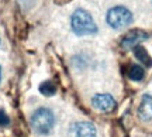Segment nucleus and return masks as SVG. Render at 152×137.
<instances>
[{"label": "nucleus", "mask_w": 152, "mask_h": 137, "mask_svg": "<svg viewBox=\"0 0 152 137\" xmlns=\"http://www.w3.org/2000/svg\"><path fill=\"white\" fill-rule=\"evenodd\" d=\"M72 31L76 35H92L97 33V26L93 17L83 9H77L71 17Z\"/></svg>", "instance_id": "f257e3e1"}, {"label": "nucleus", "mask_w": 152, "mask_h": 137, "mask_svg": "<svg viewBox=\"0 0 152 137\" xmlns=\"http://www.w3.org/2000/svg\"><path fill=\"white\" fill-rule=\"evenodd\" d=\"M55 124V116L48 108H38L31 116V127L38 134H48Z\"/></svg>", "instance_id": "f03ea898"}, {"label": "nucleus", "mask_w": 152, "mask_h": 137, "mask_svg": "<svg viewBox=\"0 0 152 137\" xmlns=\"http://www.w3.org/2000/svg\"><path fill=\"white\" fill-rule=\"evenodd\" d=\"M106 21L111 28L120 30V28H124L132 23V13L124 6H115L107 11Z\"/></svg>", "instance_id": "7ed1b4c3"}, {"label": "nucleus", "mask_w": 152, "mask_h": 137, "mask_svg": "<svg viewBox=\"0 0 152 137\" xmlns=\"http://www.w3.org/2000/svg\"><path fill=\"white\" fill-rule=\"evenodd\" d=\"M147 38H148V33L137 28V30H131L130 33L125 34L120 44L124 49H130L137 47V45H141L142 41H145Z\"/></svg>", "instance_id": "20e7f679"}, {"label": "nucleus", "mask_w": 152, "mask_h": 137, "mask_svg": "<svg viewBox=\"0 0 152 137\" xmlns=\"http://www.w3.org/2000/svg\"><path fill=\"white\" fill-rule=\"evenodd\" d=\"M93 108L102 110V112H111L115 109V99L109 93H96L92 98Z\"/></svg>", "instance_id": "39448f33"}, {"label": "nucleus", "mask_w": 152, "mask_h": 137, "mask_svg": "<svg viewBox=\"0 0 152 137\" xmlns=\"http://www.w3.org/2000/svg\"><path fill=\"white\" fill-rule=\"evenodd\" d=\"M96 127L89 122H76L71 127V137H96Z\"/></svg>", "instance_id": "423d86ee"}, {"label": "nucleus", "mask_w": 152, "mask_h": 137, "mask_svg": "<svg viewBox=\"0 0 152 137\" xmlns=\"http://www.w3.org/2000/svg\"><path fill=\"white\" fill-rule=\"evenodd\" d=\"M138 116L144 122L152 120V95H144L138 108Z\"/></svg>", "instance_id": "0eeeda50"}, {"label": "nucleus", "mask_w": 152, "mask_h": 137, "mask_svg": "<svg viewBox=\"0 0 152 137\" xmlns=\"http://www.w3.org/2000/svg\"><path fill=\"white\" fill-rule=\"evenodd\" d=\"M134 55H135V58L140 62H142L145 66H152V58H151V55L148 54V51L142 45H137V47H134Z\"/></svg>", "instance_id": "6e6552de"}, {"label": "nucleus", "mask_w": 152, "mask_h": 137, "mask_svg": "<svg viewBox=\"0 0 152 137\" xmlns=\"http://www.w3.org/2000/svg\"><path fill=\"white\" fill-rule=\"evenodd\" d=\"M145 77V71H144V68L141 65H134L130 66V69H128V78L132 79V81H142Z\"/></svg>", "instance_id": "1a4fd4ad"}, {"label": "nucleus", "mask_w": 152, "mask_h": 137, "mask_svg": "<svg viewBox=\"0 0 152 137\" xmlns=\"http://www.w3.org/2000/svg\"><path fill=\"white\" fill-rule=\"evenodd\" d=\"M39 92L42 93L44 96H52L56 92V85L52 81H44L39 85Z\"/></svg>", "instance_id": "9d476101"}, {"label": "nucleus", "mask_w": 152, "mask_h": 137, "mask_svg": "<svg viewBox=\"0 0 152 137\" xmlns=\"http://www.w3.org/2000/svg\"><path fill=\"white\" fill-rule=\"evenodd\" d=\"M10 124V117L7 116L4 110H0V127H6Z\"/></svg>", "instance_id": "9b49d317"}, {"label": "nucleus", "mask_w": 152, "mask_h": 137, "mask_svg": "<svg viewBox=\"0 0 152 137\" xmlns=\"http://www.w3.org/2000/svg\"><path fill=\"white\" fill-rule=\"evenodd\" d=\"M0 81H1V66H0Z\"/></svg>", "instance_id": "f8f14e48"}]
</instances>
